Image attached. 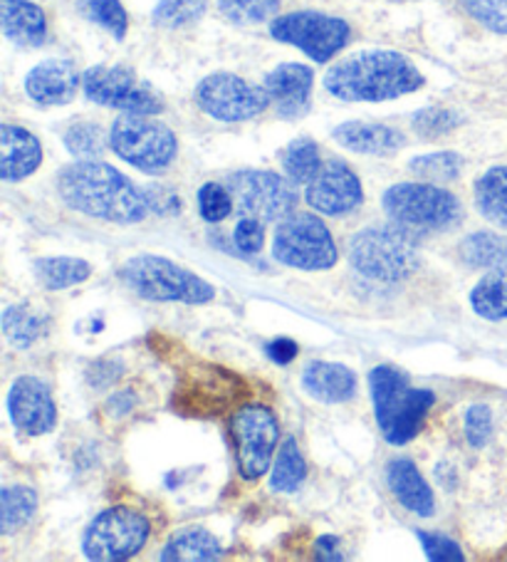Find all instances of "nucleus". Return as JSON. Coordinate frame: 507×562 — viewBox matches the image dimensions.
<instances>
[{"label": "nucleus", "mask_w": 507, "mask_h": 562, "mask_svg": "<svg viewBox=\"0 0 507 562\" xmlns=\"http://www.w3.org/2000/svg\"><path fill=\"white\" fill-rule=\"evenodd\" d=\"M57 193L72 211L122 226L144 221L151 211L132 179L97 159H80L57 173Z\"/></svg>", "instance_id": "nucleus-1"}, {"label": "nucleus", "mask_w": 507, "mask_h": 562, "mask_svg": "<svg viewBox=\"0 0 507 562\" xmlns=\"http://www.w3.org/2000/svg\"><path fill=\"white\" fill-rule=\"evenodd\" d=\"M424 75L406 55L394 50H364L329 67L325 87L345 102H386L416 92Z\"/></svg>", "instance_id": "nucleus-2"}, {"label": "nucleus", "mask_w": 507, "mask_h": 562, "mask_svg": "<svg viewBox=\"0 0 507 562\" xmlns=\"http://www.w3.org/2000/svg\"><path fill=\"white\" fill-rule=\"evenodd\" d=\"M369 390L379 429L384 439L394 446H404L421 431L428 412L436 404L431 390H416L408 384V376L396 367H374L369 374Z\"/></svg>", "instance_id": "nucleus-3"}, {"label": "nucleus", "mask_w": 507, "mask_h": 562, "mask_svg": "<svg viewBox=\"0 0 507 562\" xmlns=\"http://www.w3.org/2000/svg\"><path fill=\"white\" fill-rule=\"evenodd\" d=\"M349 263L359 276L376 283H398L416 273L418 248L414 236L396 223H374L349 238Z\"/></svg>", "instance_id": "nucleus-4"}, {"label": "nucleus", "mask_w": 507, "mask_h": 562, "mask_svg": "<svg viewBox=\"0 0 507 562\" xmlns=\"http://www.w3.org/2000/svg\"><path fill=\"white\" fill-rule=\"evenodd\" d=\"M122 283L144 300L154 303L203 305L216 297V288L189 268L161 256H134L120 270Z\"/></svg>", "instance_id": "nucleus-5"}, {"label": "nucleus", "mask_w": 507, "mask_h": 562, "mask_svg": "<svg viewBox=\"0 0 507 562\" xmlns=\"http://www.w3.org/2000/svg\"><path fill=\"white\" fill-rule=\"evenodd\" d=\"M384 211L408 234H441L463 221V206L436 183H396L384 193Z\"/></svg>", "instance_id": "nucleus-6"}, {"label": "nucleus", "mask_w": 507, "mask_h": 562, "mask_svg": "<svg viewBox=\"0 0 507 562\" xmlns=\"http://www.w3.org/2000/svg\"><path fill=\"white\" fill-rule=\"evenodd\" d=\"M110 147L134 169L159 173L177 159L179 142L177 134L149 114H124L112 124Z\"/></svg>", "instance_id": "nucleus-7"}, {"label": "nucleus", "mask_w": 507, "mask_h": 562, "mask_svg": "<svg viewBox=\"0 0 507 562\" xmlns=\"http://www.w3.org/2000/svg\"><path fill=\"white\" fill-rule=\"evenodd\" d=\"M246 396L248 386L238 374L218 364L199 362L179 376L173 406L187 416H221L223 412L238 409Z\"/></svg>", "instance_id": "nucleus-8"}, {"label": "nucleus", "mask_w": 507, "mask_h": 562, "mask_svg": "<svg viewBox=\"0 0 507 562\" xmlns=\"http://www.w3.org/2000/svg\"><path fill=\"white\" fill-rule=\"evenodd\" d=\"M272 256L282 266L297 270H329L339 258L329 228L312 213H292L280 221L272 238Z\"/></svg>", "instance_id": "nucleus-9"}, {"label": "nucleus", "mask_w": 507, "mask_h": 562, "mask_svg": "<svg viewBox=\"0 0 507 562\" xmlns=\"http://www.w3.org/2000/svg\"><path fill=\"white\" fill-rule=\"evenodd\" d=\"M151 536V522L142 510H102L84 530L82 550L94 562H120L139 552Z\"/></svg>", "instance_id": "nucleus-10"}, {"label": "nucleus", "mask_w": 507, "mask_h": 562, "mask_svg": "<svg viewBox=\"0 0 507 562\" xmlns=\"http://www.w3.org/2000/svg\"><path fill=\"white\" fill-rule=\"evenodd\" d=\"M230 436L236 443L238 471L246 481H258L270 471L275 457L280 424L268 406H238L230 416Z\"/></svg>", "instance_id": "nucleus-11"}, {"label": "nucleus", "mask_w": 507, "mask_h": 562, "mask_svg": "<svg viewBox=\"0 0 507 562\" xmlns=\"http://www.w3.org/2000/svg\"><path fill=\"white\" fill-rule=\"evenodd\" d=\"M226 187L240 218H258L262 223L282 221L295 213V187L272 171H236L226 179Z\"/></svg>", "instance_id": "nucleus-12"}, {"label": "nucleus", "mask_w": 507, "mask_h": 562, "mask_svg": "<svg viewBox=\"0 0 507 562\" xmlns=\"http://www.w3.org/2000/svg\"><path fill=\"white\" fill-rule=\"evenodd\" d=\"M349 25L342 18L300 11L280 15L270 25V35L280 43L295 45L317 63H329L349 41Z\"/></svg>", "instance_id": "nucleus-13"}, {"label": "nucleus", "mask_w": 507, "mask_h": 562, "mask_svg": "<svg viewBox=\"0 0 507 562\" xmlns=\"http://www.w3.org/2000/svg\"><path fill=\"white\" fill-rule=\"evenodd\" d=\"M196 104L218 122H248L268 110L270 97L266 87L252 85L233 72H216L199 82Z\"/></svg>", "instance_id": "nucleus-14"}, {"label": "nucleus", "mask_w": 507, "mask_h": 562, "mask_svg": "<svg viewBox=\"0 0 507 562\" xmlns=\"http://www.w3.org/2000/svg\"><path fill=\"white\" fill-rule=\"evenodd\" d=\"M84 94L92 102L120 110L126 114H159L164 104L149 85H144L139 77L126 67L97 65L82 75Z\"/></svg>", "instance_id": "nucleus-15"}, {"label": "nucleus", "mask_w": 507, "mask_h": 562, "mask_svg": "<svg viewBox=\"0 0 507 562\" xmlns=\"http://www.w3.org/2000/svg\"><path fill=\"white\" fill-rule=\"evenodd\" d=\"M362 181L342 159L322 164L317 177L307 183V203L325 216H347L362 206Z\"/></svg>", "instance_id": "nucleus-16"}, {"label": "nucleus", "mask_w": 507, "mask_h": 562, "mask_svg": "<svg viewBox=\"0 0 507 562\" xmlns=\"http://www.w3.org/2000/svg\"><path fill=\"white\" fill-rule=\"evenodd\" d=\"M8 412L15 429L27 436L50 434L57 424V406L50 386L37 376H18L8 394Z\"/></svg>", "instance_id": "nucleus-17"}, {"label": "nucleus", "mask_w": 507, "mask_h": 562, "mask_svg": "<svg viewBox=\"0 0 507 562\" xmlns=\"http://www.w3.org/2000/svg\"><path fill=\"white\" fill-rule=\"evenodd\" d=\"M315 75L307 65L300 63H285L278 65L266 77V92L270 97V104L275 106L278 117L282 120H297L309 110V94Z\"/></svg>", "instance_id": "nucleus-18"}, {"label": "nucleus", "mask_w": 507, "mask_h": 562, "mask_svg": "<svg viewBox=\"0 0 507 562\" xmlns=\"http://www.w3.org/2000/svg\"><path fill=\"white\" fill-rule=\"evenodd\" d=\"M80 72L70 60H45L25 77V92L43 106L70 104L80 90Z\"/></svg>", "instance_id": "nucleus-19"}, {"label": "nucleus", "mask_w": 507, "mask_h": 562, "mask_svg": "<svg viewBox=\"0 0 507 562\" xmlns=\"http://www.w3.org/2000/svg\"><path fill=\"white\" fill-rule=\"evenodd\" d=\"M43 164L41 139L15 124L0 127V177L3 181L27 179Z\"/></svg>", "instance_id": "nucleus-20"}, {"label": "nucleus", "mask_w": 507, "mask_h": 562, "mask_svg": "<svg viewBox=\"0 0 507 562\" xmlns=\"http://www.w3.org/2000/svg\"><path fill=\"white\" fill-rule=\"evenodd\" d=\"M331 137L345 149L369 154V157H388V154H396L406 147V137L402 132L376 122H345L331 132Z\"/></svg>", "instance_id": "nucleus-21"}, {"label": "nucleus", "mask_w": 507, "mask_h": 562, "mask_svg": "<svg viewBox=\"0 0 507 562\" xmlns=\"http://www.w3.org/2000/svg\"><path fill=\"white\" fill-rule=\"evenodd\" d=\"M302 386L312 400L345 404L357 394V374L337 362H309L302 372Z\"/></svg>", "instance_id": "nucleus-22"}, {"label": "nucleus", "mask_w": 507, "mask_h": 562, "mask_svg": "<svg viewBox=\"0 0 507 562\" xmlns=\"http://www.w3.org/2000/svg\"><path fill=\"white\" fill-rule=\"evenodd\" d=\"M386 481H388V488H392V493H394V498L402 503L406 510H412L421 518L433 516V510H436L433 491L426 483V479L421 476V471L416 469L414 461L396 459L388 463Z\"/></svg>", "instance_id": "nucleus-23"}, {"label": "nucleus", "mask_w": 507, "mask_h": 562, "mask_svg": "<svg viewBox=\"0 0 507 562\" xmlns=\"http://www.w3.org/2000/svg\"><path fill=\"white\" fill-rule=\"evenodd\" d=\"M0 23L11 43L21 47H37L45 43L47 21L41 5L31 0H0Z\"/></svg>", "instance_id": "nucleus-24"}, {"label": "nucleus", "mask_w": 507, "mask_h": 562, "mask_svg": "<svg viewBox=\"0 0 507 562\" xmlns=\"http://www.w3.org/2000/svg\"><path fill=\"white\" fill-rule=\"evenodd\" d=\"M223 555L221 542L203 528L179 530L161 550L164 562H211Z\"/></svg>", "instance_id": "nucleus-25"}, {"label": "nucleus", "mask_w": 507, "mask_h": 562, "mask_svg": "<svg viewBox=\"0 0 507 562\" xmlns=\"http://www.w3.org/2000/svg\"><path fill=\"white\" fill-rule=\"evenodd\" d=\"M473 193L481 216L495 223L497 228H507V167H495L485 171L475 181Z\"/></svg>", "instance_id": "nucleus-26"}, {"label": "nucleus", "mask_w": 507, "mask_h": 562, "mask_svg": "<svg viewBox=\"0 0 507 562\" xmlns=\"http://www.w3.org/2000/svg\"><path fill=\"white\" fill-rule=\"evenodd\" d=\"M47 329V315L27 303H18L5 307L3 313V335L18 350L33 347Z\"/></svg>", "instance_id": "nucleus-27"}, {"label": "nucleus", "mask_w": 507, "mask_h": 562, "mask_svg": "<svg viewBox=\"0 0 507 562\" xmlns=\"http://www.w3.org/2000/svg\"><path fill=\"white\" fill-rule=\"evenodd\" d=\"M35 278L47 290H65L84 283L92 276V266L82 258L72 256H55V258H37L33 263Z\"/></svg>", "instance_id": "nucleus-28"}, {"label": "nucleus", "mask_w": 507, "mask_h": 562, "mask_svg": "<svg viewBox=\"0 0 507 562\" xmlns=\"http://www.w3.org/2000/svg\"><path fill=\"white\" fill-rule=\"evenodd\" d=\"M471 307L483 319H507V266L493 268L471 290Z\"/></svg>", "instance_id": "nucleus-29"}, {"label": "nucleus", "mask_w": 507, "mask_h": 562, "mask_svg": "<svg viewBox=\"0 0 507 562\" xmlns=\"http://www.w3.org/2000/svg\"><path fill=\"white\" fill-rule=\"evenodd\" d=\"M461 258L471 268H503L507 266V236L477 231L461 244Z\"/></svg>", "instance_id": "nucleus-30"}, {"label": "nucleus", "mask_w": 507, "mask_h": 562, "mask_svg": "<svg viewBox=\"0 0 507 562\" xmlns=\"http://www.w3.org/2000/svg\"><path fill=\"white\" fill-rule=\"evenodd\" d=\"M37 510V493L27 486L3 488V506H0V530L5 536L21 530L31 522Z\"/></svg>", "instance_id": "nucleus-31"}, {"label": "nucleus", "mask_w": 507, "mask_h": 562, "mask_svg": "<svg viewBox=\"0 0 507 562\" xmlns=\"http://www.w3.org/2000/svg\"><path fill=\"white\" fill-rule=\"evenodd\" d=\"M282 169L292 183H309L322 169L319 147L309 137H300L282 149Z\"/></svg>", "instance_id": "nucleus-32"}, {"label": "nucleus", "mask_w": 507, "mask_h": 562, "mask_svg": "<svg viewBox=\"0 0 507 562\" xmlns=\"http://www.w3.org/2000/svg\"><path fill=\"white\" fill-rule=\"evenodd\" d=\"M305 476H307V467L300 453L297 441L285 439L278 451L275 467H272V476H270L272 491H280V493L297 491L302 486V481H305Z\"/></svg>", "instance_id": "nucleus-33"}, {"label": "nucleus", "mask_w": 507, "mask_h": 562, "mask_svg": "<svg viewBox=\"0 0 507 562\" xmlns=\"http://www.w3.org/2000/svg\"><path fill=\"white\" fill-rule=\"evenodd\" d=\"M218 11L236 25H260L278 15L280 0H218Z\"/></svg>", "instance_id": "nucleus-34"}, {"label": "nucleus", "mask_w": 507, "mask_h": 562, "mask_svg": "<svg viewBox=\"0 0 507 562\" xmlns=\"http://www.w3.org/2000/svg\"><path fill=\"white\" fill-rule=\"evenodd\" d=\"M408 169L426 181L441 183V181H453L461 177L463 159L458 157L455 151H436V154H426V157L412 159Z\"/></svg>", "instance_id": "nucleus-35"}, {"label": "nucleus", "mask_w": 507, "mask_h": 562, "mask_svg": "<svg viewBox=\"0 0 507 562\" xmlns=\"http://www.w3.org/2000/svg\"><path fill=\"white\" fill-rule=\"evenodd\" d=\"M209 0H159L154 8V23L161 27H187L206 15Z\"/></svg>", "instance_id": "nucleus-36"}, {"label": "nucleus", "mask_w": 507, "mask_h": 562, "mask_svg": "<svg viewBox=\"0 0 507 562\" xmlns=\"http://www.w3.org/2000/svg\"><path fill=\"white\" fill-rule=\"evenodd\" d=\"M106 144H110V137H104L100 124L80 122L65 132V147L77 159H97L106 149Z\"/></svg>", "instance_id": "nucleus-37"}, {"label": "nucleus", "mask_w": 507, "mask_h": 562, "mask_svg": "<svg viewBox=\"0 0 507 562\" xmlns=\"http://www.w3.org/2000/svg\"><path fill=\"white\" fill-rule=\"evenodd\" d=\"M80 11L90 18L92 23L102 25L110 31L116 41H122L129 27V18H126L124 5L120 0H80Z\"/></svg>", "instance_id": "nucleus-38"}, {"label": "nucleus", "mask_w": 507, "mask_h": 562, "mask_svg": "<svg viewBox=\"0 0 507 562\" xmlns=\"http://www.w3.org/2000/svg\"><path fill=\"white\" fill-rule=\"evenodd\" d=\"M233 196L226 183H203L201 191H199V211L203 221L209 223H218L223 218H228V213L233 211Z\"/></svg>", "instance_id": "nucleus-39"}, {"label": "nucleus", "mask_w": 507, "mask_h": 562, "mask_svg": "<svg viewBox=\"0 0 507 562\" xmlns=\"http://www.w3.org/2000/svg\"><path fill=\"white\" fill-rule=\"evenodd\" d=\"M467 15L487 31L507 35V0H463Z\"/></svg>", "instance_id": "nucleus-40"}, {"label": "nucleus", "mask_w": 507, "mask_h": 562, "mask_svg": "<svg viewBox=\"0 0 507 562\" xmlns=\"http://www.w3.org/2000/svg\"><path fill=\"white\" fill-rule=\"evenodd\" d=\"M416 538L421 540L426 558L433 562H463V550L453 538L441 536V532L416 530Z\"/></svg>", "instance_id": "nucleus-41"}, {"label": "nucleus", "mask_w": 507, "mask_h": 562, "mask_svg": "<svg viewBox=\"0 0 507 562\" xmlns=\"http://www.w3.org/2000/svg\"><path fill=\"white\" fill-rule=\"evenodd\" d=\"M493 434V414L485 404H475L465 414V436L467 443L475 449H483Z\"/></svg>", "instance_id": "nucleus-42"}, {"label": "nucleus", "mask_w": 507, "mask_h": 562, "mask_svg": "<svg viewBox=\"0 0 507 562\" xmlns=\"http://www.w3.org/2000/svg\"><path fill=\"white\" fill-rule=\"evenodd\" d=\"M458 120L455 112L448 110H424L414 117V127L424 134V137H441V134L451 132Z\"/></svg>", "instance_id": "nucleus-43"}, {"label": "nucleus", "mask_w": 507, "mask_h": 562, "mask_svg": "<svg viewBox=\"0 0 507 562\" xmlns=\"http://www.w3.org/2000/svg\"><path fill=\"white\" fill-rule=\"evenodd\" d=\"M266 223L258 221V218H246L243 216L236 226V234H233V240H236V246L243 250L246 256L258 254L266 244V231H262Z\"/></svg>", "instance_id": "nucleus-44"}, {"label": "nucleus", "mask_w": 507, "mask_h": 562, "mask_svg": "<svg viewBox=\"0 0 507 562\" xmlns=\"http://www.w3.org/2000/svg\"><path fill=\"white\" fill-rule=\"evenodd\" d=\"M146 201H149V209L164 213V216H171V213H177L181 209V199L177 193L169 191V189H149L146 191Z\"/></svg>", "instance_id": "nucleus-45"}, {"label": "nucleus", "mask_w": 507, "mask_h": 562, "mask_svg": "<svg viewBox=\"0 0 507 562\" xmlns=\"http://www.w3.org/2000/svg\"><path fill=\"white\" fill-rule=\"evenodd\" d=\"M120 374H122V364H116V362H97L94 367H90V372H87V376H90V384L100 386V390H104V386H110L112 382L120 380Z\"/></svg>", "instance_id": "nucleus-46"}, {"label": "nucleus", "mask_w": 507, "mask_h": 562, "mask_svg": "<svg viewBox=\"0 0 507 562\" xmlns=\"http://www.w3.org/2000/svg\"><path fill=\"white\" fill-rule=\"evenodd\" d=\"M266 352H268V357H270L272 362L290 364V362L297 357V342L288 340V337H278V340H272V342L266 347Z\"/></svg>", "instance_id": "nucleus-47"}, {"label": "nucleus", "mask_w": 507, "mask_h": 562, "mask_svg": "<svg viewBox=\"0 0 507 562\" xmlns=\"http://www.w3.org/2000/svg\"><path fill=\"white\" fill-rule=\"evenodd\" d=\"M339 548H342V546H339V540L335 536H322L317 540V546H315V558L327 560V562L342 560L345 555H342V550H339Z\"/></svg>", "instance_id": "nucleus-48"}, {"label": "nucleus", "mask_w": 507, "mask_h": 562, "mask_svg": "<svg viewBox=\"0 0 507 562\" xmlns=\"http://www.w3.org/2000/svg\"><path fill=\"white\" fill-rule=\"evenodd\" d=\"M134 404H136L134 392L124 390V392H116L112 396L110 404H106V412H110L112 416H124V414H129L134 409Z\"/></svg>", "instance_id": "nucleus-49"}, {"label": "nucleus", "mask_w": 507, "mask_h": 562, "mask_svg": "<svg viewBox=\"0 0 507 562\" xmlns=\"http://www.w3.org/2000/svg\"><path fill=\"white\" fill-rule=\"evenodd\" d=\"M396 3H404V0H396Z\"/></svg>", "instance_id": "nucleus-50"}]
</instances>
